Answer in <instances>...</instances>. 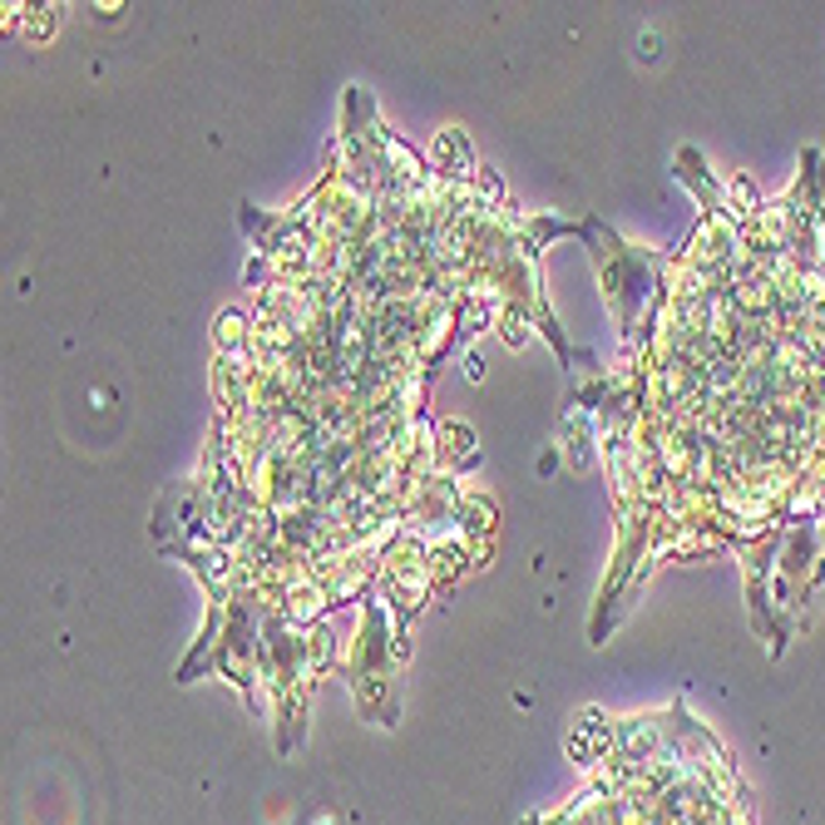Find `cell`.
<instances>
[{
  "instance_id": "6da1fadb",
  "label": "cell",
  "mask_w": 825,
  "mask_h": 825,
  "mask_svg": "<svg viewBox=\"0 0 825 825\" xmlns=\"http://www.w3.org/2000/svg\"><path fill=\"white\" fill-rule=\"evenodd\" d=\"M579 243H589L593 262H599V278H603V292L613 301V317H618L623 336H638V317H643L648 297L663 287V268L667 258L663 253H648V247H632L613 233L603 218H583L579 223Z\"/></svg>"
},
{
  "instance_id": "7a4b0ae2",
  "label": "cell",
  "mask_w": 825,
  "mask_h": 825,
  "mask_svg": "<svg viewBox=\"0 0 825 825\" xmlns=\"http://www.w3.org/2000/svg\"><path fill=\"white\" fill-rule=\"evenodd\" d=\"M401 657H406V638L386 632L381 603H366L361 638H356V692H361V707H371L375 687H391V673H396Z\"/></svg>"
},
{
  "instance_id": "3957f363",
  "label": "cell",
  "mask_w": 825,
  "mask_h": 825,
  "mask_svg": "<svg viewBox=\"0 0 825 825\" xmlns=\"http://www.w3.org/2000/svg\"><path fill=\"white\" fill-rule=\"evenodd\" d=\"M815 534H821V558H825V519H821V525H815Z\"/></svg>"
}]
</instances>
